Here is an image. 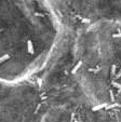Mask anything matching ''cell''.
<instances>
[{"label":"cell","instance_id":"cell-1","mask_svg":"<svg viewBox=\"0 0 121 122\" xmlns=\"http://www.w3.org/2000/svg\"><path fill=\"white\" fill-rule=\"evenodd\" d=\"M59 37L50 0H0V81L18 83L41 70Z\"/></svg>","mask_w":121,"mask_h":122}]
</instances>
